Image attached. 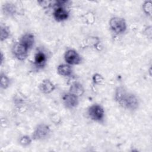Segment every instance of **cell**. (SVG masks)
Returning a JSON list of instances; mask_svg holds the SVG:
<instances>
[{
	"mask_svg": "<svg viewBox=\"0 0 152 152\" xmlns=\"http://www.w3.org/2000/svg\"><path fill=\"white\" fill-rule=\"evenodd\" d=\"M50 133V128L49 126L42 124L39 125L34 130L33 137L34 140H42L48 137Z\"/></svg>",
	"mask_w": 152,
	"mask_h": 152,
	"instance_id": "6",
	"label": "cell"
},
{
	"mask_svg": "<svg viewBox=\"0 0 152 152\" xmlns=\"http://www.w3.org/2000/svg\"><path fill=\"white\" fill-rule=\"evenodd\" d=\"M10 84V80L4 74H1V87L2 89H6Z\"/></svg>",
	"mask_w": 152,
	"mask_h": 152,
	"instance_id": "17",
	"label": "cell"
},
{
	"mask_svg": "<svg viewBox=\"0 0 152 152\" xmlns=\"http://www.w3.org/2000/svg\"><path fill=\"white\" fill-rule=\"evenodd\" d=\"M2 62H3V54L1 52V64H2Z\"/></svg>",
	"mask_w": 152,
	"mask_h": 152,
	"instance_id": "20",
	"label": "cell"
},
{
	"mask_svg": "<svg viewBox=\"0 0 152 152\" xmlns=\"http://www.w3.org/2000/svg\"><path fill=\"white\" fill-rule=\"evenodd\" d=\"M62 99L63 103L68 109L74 108L78 104V97L69 92L64 94Z\"/></svg>",
	"mask_w": 152,
	"mask_h": 152,
	"instance_id": "5",
	"label": "cell"
},
{
	"mask_svg": "<svg viewBox=\"0 0 152 152\" xmlns=\"http://www.w3.org/2000/svg\"><path fill=\"white\" fill-rule=\"evenodd\" d=\"M46 61V56L42 52H38L34 56V63L37 66H42Z\"/></svg>",
	"mask_w": 152,
	"mask_h": 152,
	"instance_id": "13",
	"label": "cell"
},
{
	"mask_svg": "<svg viewBox=\"0 0 152 152\" xmlns=\"http://www.w3.org/2000/svg\"><path fill=\"white\" fill-rule=\"evenodd\" d=\"M69 15L68 12L62 6L57 7L53 12V17L57 21L66 20Z\"/></svg>",
	"mask_w": 152,
	"mask_h": 152,
	"instance_id": "8",
	"label": "cell"
},
{
	"mask_svg": "<svg viewBox=\"0 0 152 152\" xmlns=\"http://www.w3.org/2000/svg\"><path fill=\"white\" fill-rule=\"evenodd\" d=\"M55 88V85L48 79L43 80L40 84V91L45 94H49L52 92Z\"/></svg>",
	"mask_w": 152,
	"mask_h": 152,
	"instance_id": "9",
	"label": "cell"
},
{
	"mask_svg": "<svg viewBox=\"0 0 152 152\" xmlns=\"http://www.w3.org/2000/svg\"><path fill=\"white\" fill-rule=\"evenodd\" d=\"M65 61L70 65H77L81 61L79 54L73 49L68 50L65 54Z\"/></svg>",
	"mask_w": 152,
	"mask_h": 152,
	"instance_id": "7",
	"label": "cell"
},
{
	"mask_svg": "<svg viewBox=\"0 0 152 152\" xmlns=\"http://www.w3.org/2000/svg\"><path fill=\"white\" fill-rule=\"evenodd\" d=\"M93 80L94 83L100 84L103 81V78L99 74H95L93 77Z\"/></svg>",
	"mask_w": 152,
	"mask_h": 152,
	"instance_id": "19",
	"label": "cell"
},
{
	"mask_svg": "<svg viewBox=\"0 0 152 152\" xmlns=\"http://www.w3.org/2000/svg\"><path fill=\"white\" fill-rule=\"evenodd\" d=\"M2 11L5 15H12L15 12V7L14 4L11 3H7L2 7Z\"/></svg>",
	"mask_w": 152,
	"mask_h": 152,
	"instance_id": "14",
	"label": "cell"
},
{
	"mask_svg": "<svg viewBox=\"0 0 152 152\" xmlns=\"http://www.w3.org/2000/svg\"><path fill=\"white\" fill-rule=\"evenodd\" d=\"M58 72L62 76H69L72 73V69L68 65L61 64L58 66Z\"/></svg>",
	"mask_w": 152,
	"mask_h": 152,
	"instance_id": "12",
	"label": "cell"
},
{
	"mask_svg": "<svg viewBox=\"0 0 152 152\" xmlns=\"http://www.w3.org/2000/svg\"><path fill=\"white\" fill-rule=\"evenodd\" d=\"M115 98L121 106L130 110L137 109L139 104L137 97L131 93L127 92L123 87H118L116 89Z\"/></svg>",
	"mask_w": 152,
	"mask_h": 152,
	"instance_id": "1",
	"label": "cell"
},
{
	"mask_svg": "<svg viewBox=\"0 0 152 152\" xmlns=\"http://www.w3.org/2000/svg\"><path fill=\"white\" fill-rule=\"evenodd\" d=\"M20 42L25 46L28 49H31L34 43V36L31 33L25 34L21 37Z\"/></svg>",
	"mask_w": 152,
	"mask_h": 152,
	"instance_id": "10",
	"label": "cell"
},
{
	"mask_svg": "<svg viewBox=\"0 0 152 152\" xmlns=\"http://www.w3.org/2000/svg\"><path fill=\"white\" fill-rule=\"evenodd\" d=\"M84 92V89L83 86L78 83L72 84L69 88V93L77 96V97L81 96Z\"/></svg>",
	"mask_w": 152,
	"mask_h": 152,
	"instance_id": "11",
	"label": "cell"
},
{
	"mask_svg": "<svg viewBox=\"0 0 152 152\" xmlns=\"http://www.w3.org/2000/svg\"><path fill=\"white\" fill-rule=\"evenodd\" d=\"M28 50V49L20 42L16 43L13 46L12 49L14 56L20 61L24 60L26 58Z\"/></svg>",
	"mask_w": 152,
	"mask_h": 152,
	"instance_id": "4",
	"label": "cell"
},
{
	"mask_svg": "<svg viewBox=\"0 0 152 152\" xmlns=\"http://www.w3.org/2000/svg\"><path fill=\"white\" fill-rule=\"evenodd\" d=\"M88 115L92 120L100 122L104 118V109L99 104H93L89 107L88 110Z\"/></svg>",
	"mask_w": 152,
	"mask_h": 152,
	"instance_id": "3",
	"label": "cell"
},
{
	"mask_svg": "<svg viewBox=\"0 0 152 152\" xmlns=\"http://www.w3.org/2000/svg\"><path fill=\"white\" fill-rule=\"evenodd\" d=\"M10 36V30L5 26H1V41L5 40Z\"/></svg>",
	"mask_w": 152,
	"mask_h": 152,
	"instance_id": "16",
	"label": "cell"
},
{
	"mask_svg": "<svg viewBox=\"0 0 152 152\" xmlns=\"http://www.w3.org/2000/svg\"><path fill=\"white\" fill-rule=\"evenodd\" d=\"M152 3L151 1H146L144 2L142 5V9L144 12L149 15L151 16V8H152Z\"/></svg>",
	"mask_w": 152,
	"mask_h": 152,
	"instance_id": "15",
	"label": "cell"
},
{
	"mask_svg": "<svg viewBox=\"0 0 152 152\" xmlns=\"http://www.w3.org/2000/svg\"><path fill=\"white\" fill-rule=\"evenodd\" d=\"M31 142V138L27 135L23 136L20 139V144L23 146H27L29 145Z\"/></svg>",
	"mask_w": 152,
	"mask_h": 152,
	"instance_id": "18",
	"label": "cell"
},
{
	"mask_svg": "<svg viewBox=\"0 0 152 152\" xmlns=\"http://www.w3.org/2000/svg\"><path fill=\"white\" fill-rule=\"evenodd\" d=\"M109 26L111 29L117 34L122 33L126 29V24L125 20L118 17H113L110 19Z\"/></svg>",
	"mask_w": 152,
	"mask_h": 152,
	"instance_id": "2",
	"label": "cell"
}]
</instances>
